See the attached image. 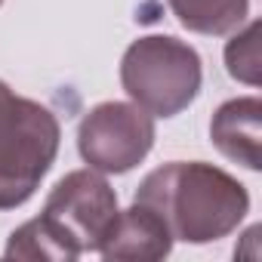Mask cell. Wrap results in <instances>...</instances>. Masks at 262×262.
<instances>
[{"instance_id":"cell-8","label":"cell","mask_w":262,"mask_h":262,"mask_svg":"<svg viewBox=\"0 0 262 262\" xmlns=\"http://www.w3.org/2000/svg\"><path fill=\"white\" fill-rule=\"evenodd\" d=\"M182 28L207 37L237 31L250 13V0H167Z\"/></svg>"},{"instance_id":"cell-6","label":"cell","mask_w":262,"mask_h":262,"mask_svg":"<svg viewBox=\"0 0 262 262\" xmlns=\"http://www.w3.org/2000/svg\"><path fill=\"white\" fill-rule=\"evenodd\" d=\"M213 145L247 170L262 167V102L256 96L228 99L210 120Z\"/></svg>"},{"instance_id":"cell-11","label":"cell","mask_w":262,"mask_h":262,"mask_svg":"<svg viewBox=\"0 0 262 262\" xmlns=\"http://www.w3.org/2000/svg\"><path fill=\"white\" fill-rule=\"evenodd\" d=\"M0 4H4V0H0Z\"/></svg>"},{"instance_id":"cell-3","label":"cell","mask_w":262,"mask_h":262,"mask_svg":"<svg viewBox=\"0 0 262 262\" xmlns=\"http://www.w3.org/2000/svg\"><path fill=\"white\" fill-rule=\"evenodd\" d=\"M204 68L194 47L170 37L148 34L126 47L120 59V83L126 96L151 117H176L201 93Z\"/></svg>"},{"instance_id":"cell-2","label":"cell","mask_w":262,"mask_h":262,"mask_svg":"<svg viewBox=\"0 0 262 262\" xmlns=\"http://www.w3.org/2000/svg\"><path fill=\"white\" fill-rule=\"evenodd\" d=\"M62 129L56 114L0 80V210L22 207L50 173Z\"/></svg>"},{"instance_id":"cell-4","label":"cell","mask_w":262,"mask_h":262,"mask_svg":"<svg viewBox=\"0 0 262 262\" xmlns=\"http://www.w3.org/2000/svg\"><path fill=\"white\" fill-rule=\"evenodd\" d=\"M117 194L99 170H74L56 182L43 213L37 216L43 228L65 250L68 262L80 253H99L105 234L117 219Z\"/></svg>"},{"instance_id":"cell-5","label":"cell","mask_w":262,"mask_h":262,"mask_svg":"<svg viewBox=\"0 0 262 262\" xmlns=\"http://www.w3.org/2000/svg\"><path fill=\"white\" fill-rule=\"evenodd\" d=\"M155 145V117L136 102H102L77 126V151L99 173H129Z\"/></svg>"},{"instance_id":"cell-7","label":"cell","mask_w":262,"mask_h":262,"mask_svg":"<svg viewBox=\"0 0 262 262\" xmlns=\"http://www.w3.org/2000/svg\"><path fill=\"white\" fill-rule=\"evenodd\" d=\"M173 250V234L164 219L145 204L120 210L111 231L105 234L99 256L102 259H167Z\"/></svg>"},{"instance_id":"cell-9","label":"cell","mask_w":262,"mask_h":262,"mask_svg":"<svg viewBox=\"0 0 262 262\" xmlns=\"http://www.w3.org/2000/svg\"><path fill=\"white\" fill-rule=\"evenodd\" d=\"M7 259H53V262H68L65 250L56 244V237L43 228L40 219L25 222L10 234V244L4 250Z\"/></svg>"},{"instance_id":"cell-1","label":"cell","mask_w":262,"mask_h":262,"mask_svg":"<svg viewBox=\"0 0 262 262\" xmlns=\"http://www.w3.org/2000/svg\"><path fill=\"white\" fill-rule=\"evenodd\" d=\"M136 204L155 210L173 241L210 244L231 234L250 213L247 188L204 161H173L151 170L136 188Z\"/></svg>"},{"instance_id":"cell-10","label":"cell","mask_w":262,"mask_h":262,"mask_svg":"<svg viewBox=\"0 0 262 262\" xmlns=\"http://www.w3.org/2000/svg\"><path fill=\"white\" fill-rule=\"evenodd\" d=\"M225 68L234 80L256 86L259 83V22H250L225 47Z\"/></svg>"}]
</instances>
